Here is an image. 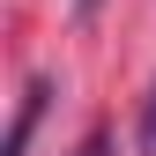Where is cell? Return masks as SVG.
<instances>
[{"label":"cell","instance_id":"cell-1","mask_svg":"<svg viewBox=\"0 0 156 156\" xmlns=\"http://www.w3.org/2000/svg\"><path fill=\"white\" fill-rule=\"evenodd\" d=\"M141 149L156 156V89H149V104H141Z\"/></svg>","mask_w":156,"mask_h":156},{"label":"cell","instance_id":"cell-2","mask_svg":"<svg viewBox=\"0 0 156 156\" xmlns=\"http://www.w3.org/2000/svg\"><path fill=\"white\" fill-rule=\"evenodd\" d=\"M74 156H112V134H104V126H97V134H89V141H82V149H74Z\"/></svg>","mask_w":156,"mask_h":156}]
</instances>
